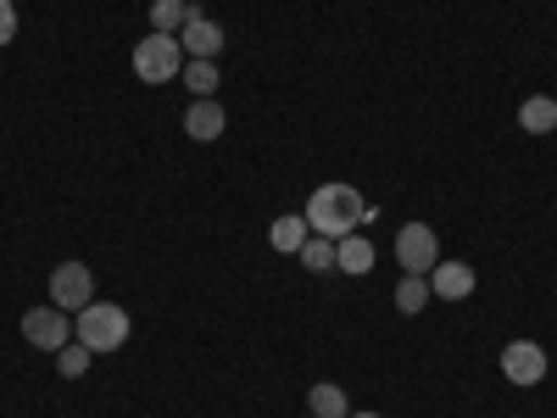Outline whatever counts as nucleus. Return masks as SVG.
Instances as JSON below:
<instances>
[{
    "label": "nucleus",
    "instance_id": "1",
    "mask_svg": "<svg viewBox=\"0 0 557 418\" xmlns=\"http://www.w3.org/2000/svg\"><path fill=\"white\" fill-rule=\"evenodd\" d=\"M301 218L312 223V235L346 241V235H357V229L374 218V207H368L351 184H318V190L307 196V207H301Z\"/></svg>",
    "mask_w": 557,
    "mask_h": 418
},
{
    "label": "nucleus",
    "instance_id": "2",
    "mask_svg": "<svg viewBox=\"0 0 557 418\" xmlns=\"http://www.w3.org/2000/svg\"><path fill=\"white\" fill-rule=\"evenodd\" d=\"M73 335H78V346H89V352H117V346L128 341V312H123L117 302H89V307L73 318Z\"/></svg>",
    "mask_w": 557,
    "mask_h": 418
},
{
    "label": "nucleus",
    "instance_id": "3",
    "mask_svg": "<svg viewBox=\"0 0 557 418\" xmlns=\"http://www.w3.org/2000/svg\"><path fill=\"white\" fill-rule=\"evenodd\" d=\"M184 73V45L178 34H146L134 45V78H146V84H168Z\"/></svg>",
    "mask_w": 557,
    "mask_h": 418
},
{
    "label": "nucleus",
    "instance_id": "4",
    "mask_svg": "<svg viewBox=\"0 0 557 418\" xmlns=\"http://www.w3.org/2000/svg\"><path fill=\"white\" fill-rule=\"evenodd\" d=\"M502 380L519 385V391L541 385V380H546V346H535V341H507V346H502Z\"/></svg>",
    "mask_w": 557,
    "mask_h": 418
},
{
    "label": "nucleus",
    "instance_id": "5",
    "mask_svg": "<svg viewBox=\"0 0 557 418\" xmlns=\"http://www.w3.org/2000/svg\"><path fill=\"white\" fill-rule=\"evenodd\" d=\"M89 302H96V273H89L84 262H62V268L51 273V307L84 312Z\"/></svg>",
    "mask_w": 557,
    "mask_h": 418
},
{
    "label": "nucleus",
    "instance_id": "6",
    "mask_svg": "<svg viewBox=\"0 0 557 418\" xmlns=\"http://www.w3.org/2000/svg\"><path fill=\"white\" fill-rule=\"evenodd\" d=\"M23 341L39 346V352H62L73 341V323H67L62 307H28L23 312Z\"/></svg>",
    "mask_w": 557,
    "mask_h": 418
},
{
    "label": "nucleus",
    "instance_id": "7",
    "mask_svg": "<svg viewBox=\"0 0 557 418\" xmlns=\"http://www.w3.org/2000/svg\"><path fill=\"white\" fill-rule=\"evenodd\" d=\"M396 262H401V273H430V268L441 262L435 229H430V223H407L401 235H396Z\"/></svg>",
    "mask_w": 557,
    "mask_h": 418
},
{
    "label": "nucleus",
    "instance_id": "8",
    "mask_svg": "<svg viewBox=\"0 0 557 418\" xmlns=\"http://www.w3.org/2000/svg\"><path fill=\"white\" fill-rule=\"evenodd\" d=\"M474 268L469 262H435L430 268V296H441V302H469L474 296Z\"/></svg>",
    "mask_w": 557,
    "mask_h": 418
},
{
    "label": "nucleus",
    "instance_id": "9",
    "mask_svg": "<svg viewBox=\"0 0 557 418\" xmlns=\"http://www.w3.org/2000/svg\"><path fill=\"white\" fill-rule=\"evenodd\" d=\"M178 45H184V57L190 62H218V51H223V28L212 23V17H190L178 28Z\"/></svg>",
    "mask_w": 557,
    "mask_h": 418
},
{
    "label": "nucleus",
    "instance_id": "10",
    "mask_svg": "<svg viewBox=\"0 0 557 418\" xmlns=\"http://www.w3.org/2000/svg\"><path fill=\"white\" fill-rule=\"evenodd\" d=\"M223 107L207 96V101H190V107H184V134H190V139H218L223 134Z\"/></svg>",
    "mask_w": 557,
    "mask_h": 418
},
{
    "label": "nucleus",
    "instance_id": "11",
    "mask_svg": "<svg viewBox=\"0 0 557 418\" xmlns=\"http://www.w3.org/2000/svg\"><path fill=\"white\" fill-rule=\"evenodd\" d=\"M190 17H207L196 0H157V7H151V34H178Z\"/></svg>",
    "mask_w": 557,
    "mask_h": 418
},
{
    "label": "nucleus",
    "instance_id": "12",
    "mask_svg": "<svg viewBox=\"0 0 557 418\" xmlns=\"http://www.w3.org/2000/svg\"><path fill=\"white\" fill-rule=\"evenodd\" d=\"M335 268L341 273H374V241H368V235L335 241Z\"/></svg>",
    "mask_w": 557,
    "mask_h": 418
},
{
    "label": "nucleus",
    "instance_id": "13",
    "mask_svg": "<svg viewBox=\"0 0 557 418\" xmlns=\"http://www.w3.org/2000/svg\"><path fill=\"white\" fill-rule=\"evenodd\" d=\"M307 235H312V223H307L301 212H285V218H278V223L268 229V241H273V251H290V257H296V251L307 246Z\"/></svg>",
    "mask_w": 557,
    "mask_h": 418
},
{
    "label": "nucleus",
    "instance_id": "14",
    "mask_svg": "<svg viewBox=\"0 0 557 418\" xmlns=\"http://www.w3.org/2000/svg\"><path fill=\"white\" fill-rule=\"evenodd\" d=\"M519 128H524V134H552V128H557V101H552V96H530V101L519 107Z\"/></svg>",
    "mask_w": 557,
    "mask_h": 418
},
{
    "label": "nucleus",
    "instance_id": "15",
    "mask_svg": "<svg viewBox=\"0 0 557 418\" xmlns=\"http://www.w3.org/2000/svg\"><path fill=\"white\" fill-rule=\"evenodd\" d=\"M396 307L412 318V312H424L430 307V273H401V285H396Z\"/></svg>",
    "mask_w": 557,
    "mask_h": 418
},
{
    "label": "nucleus",
    "instance_id": "16",
    "mask_svg": "<svg viewBox=\"0 0 557 418\" xmlns=\"http://www.w3.org/2000/svg\"><path fill=\"white\" fill-rule=\"evenodd\" d=\"M307 407H312V418H346V413H351V407H346V391L330 385V380L307 391Z\"/></svg>",
    "mask_w": 557,
    "mask_h": 418
},
{
    "label": "nucleus",
    "instance_id": "17",
    "mask_svg": "<svg viewBox=\"0 0 557 418\" xmlns=\"http://www.w3.org/2000/svg\"><path fill=\"white\" fill-rule=\"evenodd\" d=\"M178 78H184V84H190V96H196V101H207V96H218V84H223V73H218V62H190V67H184Z\"/></svg>",
    "mask_w": 557,
    "mask_h": 418
},
{
    "label": "nucleus",
    "instance_id": "18",
    "mask_svg": "<svg viewBox=\"0 0 557 418\" xmlns=\"http://www.w3.org/2000/svg\"><path fill=\"white\" fill-rule=\"evenodd\" d=\"M296 257H301V268H312V273H335V241H330V235H307V246H301Z\"/></svg>",
    "mask_w": 557,
    "mask_h": 418
},
{
    "label": "nucleus",
    "instance_id": "19",
    "mask_svg": "<svg viewBox=\"0 0 557 418\" xmlns=\"http://www.w3.org/2000/svg\"><path fill=\"white\" fill-rule=\"evenodd\" d=\"M89 357H96V352H89V346H62V352H57V368H62L67 380H78L84 368H89Z\"/></svg>",
    "mask_w": 557,
    "mask_h": 418
},
{
    "label": "nucleus",
    "instance_id": "20",
    "mask_svg": "<svg viewBox=\"0 0 557 418\" xmlns=\"http://www.w3.org/2000/svg\"><path fill=\"white\" fill-rule=\"evenodd\" d=\"M12 34H17V7L0 0V45H12Z\"/></svg>",
    "mask_w": 557,
    "mask_h": 418
},
{
    "label": "nucleus",
    "instance_id": "21",
    "mask_svg": "<svg viewBox=\"0 0 557 418\" xmlns=\"http://www.w3.org/2000/svg\"><path fill=\"white\" fill-rule=\"evenodd\" d=\"M346 418H380V413H346Z\"/></svg>",
    "mask_w": 557,
    "mask_h": 418
}]
</instances>
